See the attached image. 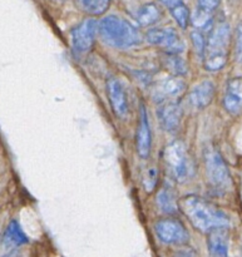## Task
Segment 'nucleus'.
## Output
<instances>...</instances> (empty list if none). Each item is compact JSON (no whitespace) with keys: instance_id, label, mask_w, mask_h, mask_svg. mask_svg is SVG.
I'll return each mask as SVG.
<instances>
[{"instance_id":"nucleus-24","label":"nucleus","mask_w":242,"mask_h":257,"mask_svg":"<svg viewBox=\"0 0 242 257\" xmlns=\"http://www.w3.org/2000/svg\"><path fill=\"white\" fill-rule=\"evenodd\" d=\"M233 54L237 63H242V20L237 24L233 37Z\"/></svg>"},{"instance_id":"nucleus-3","label":"nucleus","mask_w":242,"mask_h":257,"mask_svg":"<svg viewBox=\"0 0 242 257\" xmlns=\"http://www.w3.org/2000/svg\"><path fill=\"white\" fill-rule=\"evenodd\" d=\"M231 44V28L226 22L212 25L208 38L206 39V50L203 55V65L208 72H220L228 60Z\"/></svg>"},{"instance_id":"nucleus-13","label":"nucleus","mask_w":242,"mask_h":257,"mask_svg":"<svg viewBox=\"0 0 242 257\" xmlns=\"http://www.w3.org/2000/svg\"><path fill=\"white\" fill-rule=\"evenodd\" d=\"M223 107L233 115L242 112V77H235L227 82L223 97Z\"/></svg>"},{"instance_id":"nucleus-21","label":"nucleus","mask_w":242,"mask_h":257,"mask_svg":"<svg viewBox=\"0 0 242 257\" xmlns=\"http://www.w3.org/2000/svg\"><path fill=\"white\" fill-rule=\"evenodd\" d=\"M165 67L172 73L175 77H181L187 73V64L185 60L176 54H166Z\"/></svg>"},{"instance_id":"nucleus-27","label":"nucleus","mask_w":242,"mask_h":257,"mask_svg":"<svg viewBox=\"0 0 242 257\" xmlns=\"http://www.w3.org/2000/svg\"><path fill=\"white\" fill-rule=\"evenodd\" d=\"M173 257H197V253L193 250L192 247H188V246H181L180 250H177L175 252Z\"/></svg>"},{"instance_id":"nucleus-5","label":"nucleus","mask_w":242,"mask_h":257,"mask_svg":"<svg viewBox=\"0 0 242 257\" xmlns=\"http://www.w3.org/2000/svg\"><path fill=\"white\" fill-rule=\"evenodd\" d=\"M162 158L168 172L177 182H185L192 176V161L181 141L171 142L163 151Z\"/></svg>"},{"instance_id":"nucleus-29","label":"nucleus","mask_w":242,"mask_h":257,"mask_svg":"<svg viewBox=\"0 0 242 257\" xmlns=\"http://www.w3.org/2000/svg\"><path fill=\"white\" fill-rule=\"evenodd\" d=\"M4 257H20V255H19V252H18V251L13 250L12 252L8 253V255H7V256H4Z\"/></svg>"},{"instance_id":"nucleus-16","label":"nucleus","mask_w":242,"mask_h":257,"mask_svg":"<svg viewBox=\"0 0 242 257\" xmlns=\"http://www.w3.org/2000/svg\"><path fill=\"white\" fill-rule=\"evenodd\" d=\"M27 242L28 237L24 233V231H23L22 226H20L15 220L12 221V222L8 225L7 230H5L4 232V236H3V245H4V247L13 251Z\"/></svg>"},{"instance_id":"nucleus-6","label":"nucleus","mask_w":242,"mask_h":257,"mask_svg":"<svg viewBox=\"0 0 242 257\" xmlns=\"http://www.w3.org/2000/svg\"><path fill=\"white\" fill-rule=\"evenodd\" d=\"M98 34V22L93 18H87L75 25L70 32L72 48L77 54L83 55L93 49L95 37Z\"/></svg>"},{"instance_id":"nucleus-9","label":"nucleus","mask_w":242,"mask_h":257,"mask_svg":"<svg viewBox=\"0 0 242 257\" xmlns=\"http://www.w3.org/2000/svg\"><path fill=\"white\" fill-rule=\"evenodd\" d=\"M158 120L163 130L168 133H175L180 130L182 120V108L175 99L166 100L158 107Z\"/></svg>"},{"instance_id":"nucleus-8","label":"nucleus","mask_w":242,"mask_h":257,"mask_svg":"<svg viewBox=\"0 0 242 257\" xmlns=\"http://www.w3.org/2000/svg\"><path fill=\"white\" fill-rule=\"evenodd\" d=\"M146 40L162 48L166 54L178 55L185 50V43L173 28H152L146 33Z\"/></svg>"},{"instance_id":"nucleus-22","label":"nucleus","mask_w":242,"mask_h":257,"mask_svg":"<svg viewBox=\"0 0 242 257\" xmlns=\"http://www.w3.org/2000/svg\"><path fill=\"white\" fill-rule=\"evenodd\" d=\"M171 14H172L173 19L176 20V23L178 24V27L181 29H187V27L191 23V13L190 9L185 5V3L178 7L173 8V9L170 10Z\"/></svg>"},{"instance_id":"nucleus-11","label":"nucleus","mask_w":242,"mask_h":257,"mask_svg":"<svg viewBox=\"0 0 242 257\" xmlns=\"http://www.w3.org/2000/svg\"><path fill=\"white\" fill-rule=\"evenodd\" d=\"M107 95L109 99L112 110L118 118L123 119L128 114V99L122 83L115 78L107 80Z\"/></svg>"},{"instance_id":"nucleus-14","label":"nucleus","mask_w":242,"mask_h":257,"mask_svg":"<svg viewBox=\"0 0 242 257\" xmlns=\"http://www.w3.org/2000/svg\"><path fill=\"white\" fill-rule=\"evenodd\" d=\"M216 88L213 82L206 79L198 83L190 92V103L196 109H205L215 98Z\"/></svg>"},{"instance_id":"nucleus-20","label":"nucleus","mask_w":242,"mask_h":257,"mask_svg":"<svg viewBox=\"0 0 242 257\" xmlns=\"http://www.w3.org/2000/svg\"><path fill=\"white\" fill-rule=\"evenodd\" d=\"M212 22V14L203 12V10L198 9V8L191 14V24L196 28V30H200V32L211 29L213 25Z\"/></svg>"},{"instance_id":"nucleus-15","label":"nucleus","mask_w":242,"mask_h":257,"mask_svg":"<svg viewBox=\"0 0 242 257\" xmlns=\"http://www.w3.org/2000/svg\"><path fill=\"white\" fill-rule=\"evenodd\" d=\"M207 247L210 257H227L228 232L227 228H216L207 233Z\"/></svg>"},{"instance_id":"nucleus-1","label":"nucleus","mask_w":242,"mask_h":257,"mask_svg":"<svg viewBox=\"0 0 242 257\" xmlns=\"http://www.w3.org/2000/svg\"><path fill=\"white\" fill-rule=\"evenodd\" d=\"M178 210L188 218L200 232L208 233L216 228H227L230 217L220 207L196 195H188L178 200Z\"/></svg>"},{"instance_id":"nucleus-25","label":"nucleus","mask_w":242,"mask_h":257,"mask_svg":"<svg viewBox=\"0 0 242 257\" xmlns=\"http://www.w3.org/2000/svg\"><path fill=\"white\" fill-rule=\"evenodd\" d=\"M143 186L147 192H152L157 186V171L156 168H148L147 172L143 176Z\"/></svg>"},{"instance_id":"nucleus-4","label":"nucleus","mask_w":242,"mask_h":257,"mask_svg":"<svg viewBox=\"0 0 242 257\" xmlns=\"http://www.w3.org/2000/svg\"><path fill=\"white\" fill-rule=\"evenodd\" d=\"M205 172L208 187L217 196L231 192L233 188L232 177L227 165L217 150L208 147L205 150Z\"/></svg>"},{"instance_id":"nucleus-18","label":"nucleus","mask_w":242,"mask_h":257,"mask_svg":"<svg viewBox=\"0 0 242 257\" xmlns=\"http://www.w3.org/2000/svg\"><path fill=\"white\" fill-rule=\"evenodd\" d=\"M161 15L162 13L155 3H147L138 9L136 18L141 27H151L161 19Z\"/></svg>"},{"instance_id":"nucleus-2","label":"nucleus","mask_w":242,"mask_h":257,"mask_svg":"<svg viewBox=\"0 0 242 257\" xmlns=\"http://www.w3.org/2000/svg\"><path fill=\"white\" fill-rule=\"evenodd\" d=\"M98 34L105 44L115 49H130L142 42L140 30L117 15H108L98 22Z\"/></svg>"},{"instance_id":"nucleus-7","label":"nucleus","mask_w":242,"mask_h":257,"mask_svg":"<svg viewBox=\"0 0 242 257\" xmlns=\"http://www.w3.org/2000/svg\"><path fill=\"white\" fill-rule=\"evenodd\" d=\"M155 232L158 240L166 245L185 246L190 240L187 228L176 218H162L155 223Z\"/></svg>"},{"instance_id":"nucleus-10","label":"nucleus","mask_w":242,"mask_h":257,"mask_svg":"<svg viewBox=\"0 0 242 257\" xmlns=\"http://www.w3.org/2000/svg\"><path fill=\"white\" fill-rule=\"evenodd\" d=\"M136 148L141 158H148L152 148V133L145 104H141L140 107V120L136 132Z\"/></svg>"},{"instance_id":"nucleus-23","label":"nucleus","mask_w":242,"mask_h":257,"mask_svg":"<svg viewBox=\"0 0 242 257\" xmlns=\"http://www.w3.org/2000/svg\"><path fill=\"white\" fill-rule=\"evenodd\" d=\"M191 40H192L193 48H195V52L197 53L198 57L201 59H203V55H205V50H206V38L203 35L202 32L200 30H193L191 33Z\"/></svg>"},{"instance_id":"nucleus-12","label":"nucleus","mask_w":242,"mask_h":257,"mask_svg":"<svg viewBox=\"0 0 242 257\" xmlns=\"http://www.w3.org/2000/svg\"><path fill=\"white\" fill-rule=\"evenodd\" d=\"M186 88L185 82L180 77H168L156 83L153 87V98L161 103L177 97Z\"/></svg>"},{"instance_id":"nucleus-19","label":"nucleus","mask_w":242,"mask_h":257,"mask_svg":"<svg viewBox=\"0 0 242 257\" xmlns=\"http://www.w3.org/2000/svg\"><path fill=\"white\" fill-rule=\"evenodd\" d=\"M79 5L90 17H99L109 9L110 0H79Z\"/></svg>"},{"instance_id":"nucleus-17","label":"nucleus","mask_w":242,"mask_h":257,"mask_svg":"<svg viewBox=\"0 0 242 257\" xmlns=\"http://www.w3.org/2000/svg\"><path fill=\"white\" fill-rule=\"evenodd\" d=\"M156 203L160 211L167 215H175L178 212V200L176 193L170 186H163L157 193Z\"/></svg>"},{"instance_id":"nucleus-28","label":"nucleus","mask_w":242,"mask_h":257,"mask_svg":"<svg viewBox=\"0 0 242 257\" xmlns=\"http://www.w3.org/2000/svg\"><path fill=\"white\" fill-rule=\"evenodd\" d=\"M162 5H165L168 9H173V8L178 7V5L183 4V0H158Z\"/></svg>"},{"instance_id":"nucleus-26","label":"nucleus","mask_w":242,"mask_h":257,"mask_svg":"<svg viewBox=\"0 0 242 257\" xmlns=\"http://www.w3.org/2000/svg\"><path fill=\"white\" fill-rule=\"evenodd\" d=\"M220 5V0H197V8L212 14Z\"/></svg>"}]
</instances>
